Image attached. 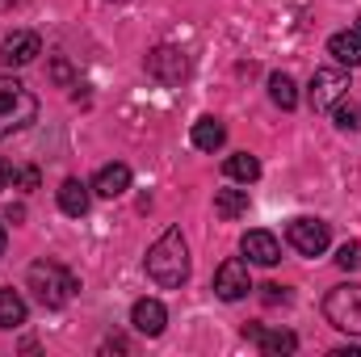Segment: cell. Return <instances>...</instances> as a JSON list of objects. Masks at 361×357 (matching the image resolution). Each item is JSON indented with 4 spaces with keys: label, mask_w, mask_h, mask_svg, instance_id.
Masks as SVG:
<instances>
[{
    "label": "cell",
    "mask_w": 361,
    "mask_h": 357,
    "mask_svg": "<svg viewBox=\"0 0 361 357\" xmlns=\"http://www.w3.org/2000/svg\"><path fill=\"white\" fill-rule=\"evenodd\" d=\"M223 173H227L231 181H244V185H252V181L261 177V164H257V156H248V152H235V156H227Z\"/></svg>",
    "instance_id": "d6986e66"
},
{
    "label": "cell",
    "mask_w": 361,
    "mask_h": 357,
    "mask_svg": "<svg viewBox=\"0 0 361 357\" xmlns=\"http://www.w3.org/2000/svg\"><path fill=\"white\" fill-rule=\"evenodd\" d=\"M223 139H227V126H223L219 118H197V122H193V147H197V152H219Z\"/></svg>",
    "instance_id": "2e32d148"
},
{
    "label": "cell",
    "mask_w": 361,
    "mask_h": 357,
    "mask_svg": "<svg viewBox=\"0 0 361 357\" xmlns=\"http://www.w3.org/2000/svg\"><path fill=\"white\" fill-rule=\"evenodd\" d=\"M25 324V298L13 286H0V328H21Z\"/></svg>",
    "instance_id": "e0dca14e"
},
{
    "label": "cell",
    "mask_w": 361,
    "mask_h": 357,
    "mask_svg": "<svg viewBox=\"0 0 361 357\" xmlns=\"http://www.w3.org/2000/svg\"><path fill=\"white\" fill-rule=\"evenodd\" d=\"M147 72L160 85H180L189 76V59H185V51H177V47H156L147 55Z\"/></svg>",
    "instance_id": "9c48e42d"
},
{
    "label": "cell",
    "mask_w": 361,
    "mask_h": 357,
    "mask_svg": "<svg viewBox=\"0 0 361 357\" xmlns=\"http://www.w3.org/2000/svg\"><path fill=\"white\" fill-rule=\"evenodd\" d=\"M38 118V97L13 76H0V139L25 131Z\"/></svg>",
    "instance_id": "7a4b0ae2"
},
{
    "label": "cell",
    "mask_w": 361,
    "mask_h": 357,
    "mask_svg": "<svg viewBox=\"0 0 361 357\" xmlns=\"http://www.w3.org/2000/svg\"><path fill=\"white\" fill-rule=\"evenodd\" d=\"M324 315L336 332H349V337H361V286L357 282H345L336 290H328L324 298Z\"/></svg>",
    "instance_id": "277c9868"
},
{
    "label": "cell",
    "mask_w": 361,
    "mask_h": 357,
    "mask_svg": "<svg viewBox=\"0 0 361 357\" xmlns=\"http://www.w3.org/2000/svg\"><path fill=\"white\" fill-rule=\"evenodd\" d=\"M147 277L164 290H177L189 277V248H185V236L180 227H169L152 248H147Z\"/></svg>",
    "instance_id": "6da1fadb"
},
{
    "label": "cell",
    "mask_w": 361,
    "mask_h": 357,
    "mask_svg": "<svg viewBox=\"0 0 361 357\" xmlns=\"http://www.w3.org/2000/svg\"><path fill=\"white\" fill-rule=\"evenodd\" d=\"M244 337L261 349V353H269V357H277V353H294L298 349V337L290 332V328H265V324H248L244 328Z\"/></svg>",
    "instance_id": "30bf717a"
},
{
    "label": "cell",
    "mask_w": 361,
    "mask_h": 357,
    "mask_svg": "<svg viewBox=\"0 0 361 357\" xmlns=\"http://www.w3.org/2000/svg\"><path fill=\"white\" fill-rule=\"evenodd\" d=\"M8 181H13V169H8V164L0 160V189H8Z\"/></svg>",
    "instance_id": "484cf974"
},
{
    "label": "cell",
    "mask_w": 361,
    "mask_h": 357,
    "mask_svg": "<svg viewBox=\"0 0 361 357\" xmlns=\"http://www.w3.org/2000/svg\"><path fill=\"white\" fill-rule=\"evenodd\" d=\"M89 185L85 181H76V177H68L63 185H59V210L63 214H72V219H85L89 214Z\"/></svg>",
    "instance_id": "5bb4252c"
},
{
    "label": "cell",
    "mask_w": 361,
    "mask_h": 357,
    "mask_svg": "<svg viewBox=\"0 0 361 357\" xmlns=\"http://www.w3.org/2000/svg\"><path fill=\"white\" fill-rule=\"evenodd\" d=\"M8 4H13V0H0V8H8Z\"/></svg>",
    "instance_id": "83f0119b"
},
{
    "label": "cell",
    "mask_w": 361,
    "mask_h": 357,
    "mask_svg": "<svg viewBox=\"0 0 361 357\" xmlns=\"http://www.w3.org/2000/svg\"><path fill=\"white\" fill-rule=\"evenodd\" d=\"M92 189H97L101 198H122V193L130 189V169H126V164H105V169L92 177Z\"/></svg>",
    "instance_id": "9a60e30c"
},
{
    "label": "cell",
    "mask_w": 361,
    "mask_h": 357,
    "mask_svg": "<svg viewBox=\"0 0 361 357\" xmlns=\"http://www.w3.org/2000/svg\"><path fill=\"white\" fill-rule=\"evenodd\" d=\"M252 290V277H248V261H223V265L214 269V294L223 298V303H235V298H244Z\"/></svg>",
    "instance_id": "52a82bcc"
},
{
    "label": "cell",
    "mask_w": 361,
    "mask_h": 357,
    "mask_svg": "<svg viewBox=\"0 0 361 357\" xmlns=\"http://www.w3.org/2000/svg\"><path fill=\"white\" fill-rule=\"evenodd\" d=\"M332 118H336L341 131H361V105L349 101V97H341V101L332 105Z\"/></svg>",
    "instance_id": "44dd1931"
},
{
    "label": "cell",
    "mask_w": 361,
    "mask_h": 357,
    "mask_svg": "<svg viewBox=\"0 0 361 357\" xmlns=\"http://www.w3.org/2000/svg\"><path fill=\"white\" fill-rule=\"evenodd\" d=\"M345 92H349L345 72H336V68H319V72L311 76V89H307V97H311V109L319 114V109H332Z\"/></svg>",
    "instance_id": "8992f818"
},
{
    "label": "cell",
    "mask_w": 361,
    "mask_h": 357,
    "mask_svg": "<svg viewBox=\"0 0 361 357\" xmlns=\"http://www.w3.org/2000/svg\"><path fill=\"white\" fill-rule=\"evenodd\" d=\"M286 240H290L294 253H302V257H319V253L328 248L332 231H328L324 219H294V223L286 227Z\"/></svg>",
    "instance_id": "5b68a950"
},
{
    "label": "cell",
    "mask_w": 361,
    "mask_h": 357,
    "mask_svg": "<svg viewBox=\"0 0 361 357\" xmlns=\"http://www.w3.org/2000/svg\"><path fill=\"white\" fill-rule=\"evenodd\" d=\"M13 181L25 189H38V169H13Z\"/></svg>",
    "instance_id": "603a6c76"
},
{
    "label": "cell",
    "mask_w": 361,
    "mask_h": 357,
    "mask_svg": "<svg viewBox=\"0 0 361 357\" xmlns=\"http://www.w3.org/2000/svg\"><path fill=\"white\" fill-rule=\"evenodd\" d=\"M25 282H30V290H34V298L42 307H63L76 294V273L55 265V261H34L30 273H25Z\"/></svg>",
    "instance_id": "3957f363"
},
{
    "label": "cell",
    "mask_w": 361,
    "mask_h": 357,
    "mask_svg": "<svg viewBox=\"0 0 361 357\" xmlns=\"http://www.w3.org/2000/svg\"><path fill=\"white\" fill-rule=\"evenodd\" d=\"M328 55L345 68H361V25H349L328 38Z\"/></svg>",
    "instance_id": "4fadbf2b"
},
{
    "label": "cell",
    "mask_w": 361,
    "mask_h": 357,
    "mask_svg": "<svg viewBox=\"0 0 361 357\" xmlns=\"http://www.w3.org/2000/svg\"><path fill=\"white\" fill-rule=\"evenodd\" d=\"M336 265H341V269H361V244H357V240L341 244V253H336Z\"/></svg>",
    "instance_id": "7402d4cb"
},
{
    "label": "cell",
    "mask_w": 361,
    "mask_h": 357,
    "mask_svg": "<svg viewBox=\"0 0 361 357\" xmlns=\"http://www.w3.org/2000/svg\"><path fill=\"white\" fill-rule=\"evenodd\" d=\"M261 290H265V303H286V290H281V286H261Z\"/></svg>",
    "instance_id": "cb8c5ba5"
},
{
    "label": "cell",
    "mask_w": 361,
    "mask_h": 357,
    "mask_svg": "<svg viewBox=\"0 0 361 357\" xmlns=\"http://www.w3.org/2000/svg\"><path fill=\"white\" fill-rule=\"evenodd\" d=\"M51 72H55V80H59V85H68V80H72V68H68L63 59H55V68H51Z\"/></svg>",
    "instance_id": "d4e9b609"
},
{
    "label": "cell",
    "mask_w": 361,
    "mask_h": 357,
    "mask_svg": "<svg viewBox=\"0 0 361 357\" xmlns=\"http://www.w3.org/2000/svg\"><path fill=\"white\" fill-rule=\"evenodd\" d=\"M38 55H42V38L30 34V30H13V34L0 38V59H4L8 68H25V63H34Z\"/></svg>",
    "instance_id": "ba28073f"
},
{
    "label": "cell",
    "mask_w": 361,
    "mask_h": 357,
    "mask_svg": "<svg viewBox=\"0 0 361 357\" xmlns=\"http://www.w3.org/2000/svg\"><path fill=\"white\" fill-rule=\"evenodd\" d=\"M269 97H273V105H281V109H294L298 105V89H294V80L286 72H273L269 76Z\"/></svg>",
    "instance_id": "ffe728a7"
},
{
    "label": "cell",
    "mask_w": 361,
    "mask_h": 357,
    "mask_svg": "<svg viewBox=\"0 0 361 357\" xmlns=\"http://www.w3.org/2000/svg\"><path fill=\"white\" fill-rule=\"evenodd\" d=\"M130 324H135V332H143V337H160L164 324H169V311H164L160 298H139V303L130 307Z\"/></svg>",
    "instance_id": "8fae6325"
},
{
    "label": "cell",
    "mask_w": 361,
    "mask_h": 357,
    "mask_svg": "<svg viewBox=\"0 0 361 357\" xmlns=\"http://www.w3.org/2000/svg\"><path fill=\"white\" fill-rule=\"evenodd\" d=\"M4 244H8V236H4V223H0V257H4Z\"/></svg>",
    "instance_id": "4316f807"
},
{
    "label": "cell",
    "mask_w": 361,
    "mask_h": 357,
    "mask_svg": "<svg viewBox=\"0 0 361 357\" xmlns=\"http://www.w3.org/2000/svg\"><path fill=\"white\" fill-rule=\"evenodd\" d=\"M214 214H219V219H240V214H248V189H219V193H214Z\"/></svg>",
    "instance_id": "ac0fdd59"
},
{
    "label": "cell",
    "mask_w": 361,
    "mask_h": 357,
    "mask_svg": "<svg viewBox=\"0 0 361 357\" xmlns=\"http://www.w3.org/2000/svg\"><path fill=\"white\" fill-rule=\"evenodd\" d=\"M240 248H244V257L252 265H277L281 261V244H277V236H269V231H244Z\"/></svg>",
    "instance_id": "7c38bea8"
}]
</instances>
